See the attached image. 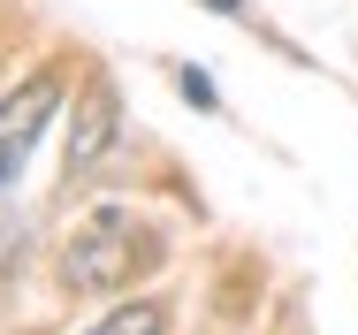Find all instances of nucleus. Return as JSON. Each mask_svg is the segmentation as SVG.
<instances>
[{
	"mask_svg": "<svg viewBox=\"0 0 358 335\" xmlns=\"http://www.w3.org/2000/svg\"><path fill=\"white\" fill-rule=\"evenodd\" d=\"M54 107H62V76L54 69L0 99V199L15 191V176H23V160H31V145H38V130H46Z\"/></svg>",
	"mask_w": 358,
	"mask_h": 335,
	"instance_id": "nucleus-2",
	"label": "nucleus"
},
{
	"mask_svg": "<svg viewBox=\"0 0 358 335\" xmlns=\"http://www.w3.org/2000/svg\"><path fill=\"white\" fill-rule=\"evenodd\" d=\"M206 8H214V15H244V0H206Z\"/></svg>",
	"mask_w": 358,
	"mask_h": 335,
	"instance_id": "nucleus-6",
	"label": "nucleus"
},
{
	"mask_svg": "<svg viewBox=\"0 0 358 335\" xmlns=\"http://www.w3.org/2000/svg\"><path fill=\"white\" fill-rule=\"evenodd\" d=\"M138 259H145V229L122 206H99L69 236V252H62V282L69 290H115V282L138 274Z\"/></svg>",
	"mask_w": 358,
	"mask_h": 335,
	"instance_id": "nucleus-1",
	"label": "nucleus"
},
{
	"mask_svg": "<svg viewBox=\"0 0 358 335\" xmlns=\"http://www.w3.org/2000/svg\"><path fill=\"white\" fill-rule=\"evenodd\" d=\"M168 320H160V305H122V313H107L99 328H84V335H160Z\"/></svg>",
	"mask_w": 358,
	"mask_h": 335,
	"instance_id": "nucleus-4",
	"label": "nucleus"
},
{
	"mask_svg": "<svg viewBox=\"0 0 358 335\" xmlns=\"http://www.w3.org/2000/svg\"><path fill=\"white\" fill-rule=\"evenodd\" d=\"M107 137H115V92L92 84V92H84V115H76V137H69V176H84V168L107 152Z\"/></svg>",
	"mask_w": 358,
	"mask_h": 335,
	"instance_id": "nucleus-3",
	"label": "nucleus"
},
{
	"mask_svg": "<svg viewBox=\"0 0 358 335\" xmlns=\"http://www.w3.org/2000/svg\"><path fill=\"white\" fill-rule=\"evenodd\" d=\"M176 84H183V99H191V107H214V84H206V69H176Z\"/></svg>",
	"mask_w": 358,
	"mask_h": 335,
	"instance_id": "nucleus-5",
	"label": "nucleus"
}]
</instances>
